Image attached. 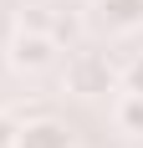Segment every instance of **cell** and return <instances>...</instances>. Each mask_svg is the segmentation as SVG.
Returning a JSON list of instances; mask_svg holds the SVG:
<instances>
[{
	"mask_svg": "<svg viewBox=\"0 0 143 148\" xmlns=\"http://www.w3.org/2000/svg\"><path fill=\"white\" fill-rule=\"evenodd\" d=\"M15 148H72V138L56 123H31V128L15 133Z\"/></svg>",
	"mask_w": 143,
	"mask_h": 148,
	"instance_id": "obj_2",
	"label": "cell"
},
{
	"mask_svg": "<svg viewBox=\"0 0 143 148\" xmlns=\"http://www.w3.org/2000/svg\"><path fill=\"white\" fill-rule=\"evenodd\" d=\"M102 21L118 26V31L138 26V21H143V0H102Z\"/></svg>",
	"mask_w": 143,
	"mask_h": 148,
	"instance_id": "obj_4",
	"label": "cell"
},
{
	"mask_svg": "<svg viewBox=\"0 0 143 148\" xmlns=\"http://www.w3.org/2000/svg\"><path fill=\"white\" fill-rule=\"evenodd\" d=\"M128 92H133V97H143V56L128 66Z\"/></svg>",
	"mask_w": 143,
	"mask_h": 148,
	"instance_id": "obj_6",
	"label": "cell"
},
{
	"mask_svg": "<svg viewBox=\"0 0 143 148\" xmlns=\"http://www.w3.org/2000/svg\"><path fill=\"white\" fill-rule=\"evenodd\" d=\"M15 133H21V128H15L10 118H0V148H15Z\"/></svg>",
	"mask_w": 143,
	"mask_h": 148,
	"instance_id": "obj_7",
	"label": "cell"
},
{
	"mask_svg": "<svg viewBox=\"0 0 143 148\" xmlns=\"http://www.w3.org/2000/svg\"><path fill=\"white\" fill-rule=\"evenodd\" d=\"M15 66H46V61L56 56V41L51 36H15Z\"/></svg>",
	"mask_w": 143,
	"mask_h": 148,
	"instance_id": "obj_3",
	"label": "cell"
},
{
	"mask_svg": "<svg viewBox=\"0 0 143 148\" xmlns=\"http://www.w3.org/2000/svg\"><path fill=\"white\" fill-rule=\"evenodd\" d=\"M67 87L72 92H82V97H97V92H107L113 87V66H107V56H77L67 66Z\"/></svg>",
	"mask_w": 143,
	"mask_h": 148,
	"instance_id": "obj_1",
	"label": "cell"
},
{
	"mask_svg": "<svg viewBox=\"0 0 143 148\" xmlns=\"http://www.w3.org/2000/svg\"><path fill=\"white\" fill-rule=\"evenodd\" d=\"M118 128H123V133H133V138H143V97H123V102H118Z\"/></svg>",
	"mask_w": 143,
	"mask_h": 148,
	"instance_id": "obj_5",
	"label": "cell"
}]
</instances>
